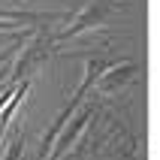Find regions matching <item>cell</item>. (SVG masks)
Listing matches in <instances>:
<instances>
[{"label":"cell","instance_id":"6da1fadb","mask_svg":"<svg viewBox=\"0 0 160 160\" xmlns=\"http://www.w3.org/2000/svg\"><path fill=\"white\" fill-rule=\"evenodd\" d=\"M3 18H24V15H12V12H0Z\"/></svg>","mask_w":160,"mask_h":160}]
</instances>
